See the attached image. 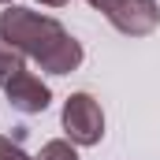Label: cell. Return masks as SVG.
Segmentation results:
<instances>
[{"mask_svg":"<svg viewBox=\"0 0 160 160\" xmlns=\"http://www.w3.org/2000/svg\"><path fill=\"white\" fill-rule=\"evenodd\" d=\"M0 41L15 52L38 60L48 75H67L82 63V45L56 19L38 15L30 8H8L0 15Z\"/></svg>","mask_w":160,"mask_h":160,"instance_id":"1","label":"cell"},{"mask_svg":"<svg viewBox=\"0 0 160 160\" xmlns=\"http://www.w3.org/2000/svg\"><path fill=\"white\" fill-rule=\"evenodd\" d=\"M63 130L71 145H97L104 138V112L89 93H71L63 104Z\"/></svg>","mask_w":160,"mask_h":160,"instance_id":"2","label":"cell"},{"mask_svg":"<svg viewBox=\"0 0 160 160\" xmlns=\"http://www.w3.org/2000/svg\"><path fill=\"white\" fill-rule=\"evenodd\" d=\"M93 8H101L108 15V22L119 30V34H130V38H145L157 30V0H89Z\"/></svg>","mask_w":160,"mask_h":160,"instance_id":"3","label":"cell"},{"mask_svg":"<svg viewBox=\"0 0 160 160\" xmlns=\"http://www.w3.org/2000/svg\"><path fill=\"white\" fill-rule=\"evenodd\" d=\"M4 93H8V104H11L15 112H26V116L45 112V108H48V101H52L48 86H41V78H38V75H30L26 67L8 82V86H4Z\"/></svg>","mask_w":160,"mask_h":160,"instance_id":"4","label":"cell"},{"mask_svg":"<svg viewBox=\"0 0 160 160\" xmlns=\"http://www.w3.org/2000/svg\"><path fill=\"white\" fill-rule=\"evenodd\" d=\"M19 71H22V52H15L11 45H0V86H8Z\"/></svg>","mask_w":160,"mask_h":160,"instance_id":"5","label":"cell"},{"mask_svg":"<svg viewBox=\"0 0 160 160\" xmlns=\"http://www.w3.org/2000/svg\"><path fill=\"white\" fill-rule=\"evenodd\" d=\"M38 160H78V153H75L71 142H60V138H56V142H48V145L41 149Z\"/></svg>","mask_w":160,"mask_h":160,"instance_id":"6","label":"cell"},{"mask_svg":"<svg viewBox=\"0 0 160 160\" xmlns=\"http://www.w3.org/2000/svg\"><path fill=\"white\" fill-rule=\"evenodd\" d=\"M0 160H30V157H26L11 138H0Z\"/></svg>","mask_w":160,"mask_h":160,"instance_id":"7","label":"cell"},{"mask_svg":"<svg viewBox=\"0 0 160 160\" xmlns=\"http://www.w3.org/2000/svg\"><path fill=\"white\" fill-rule=\"evenodd\" d=\"M41 4H48V8H63L67 0H41Z\"/></svg>","mask_w":160,"mask_h":160,"instance_id":"8","label":"cell"},{"mask_svg":"<svg viewBox=\"0 0 160 160\" xmlns=\"http://www.w3.org/2000/svg\"><path fill=\"white\" fill-rule=\"evenodd\" d=\"M0 4H8V0H0Z\"/></svg>","mask_w":160,"mask_h":160,"instance_id":"9","label":"cell"}]
</instances>
